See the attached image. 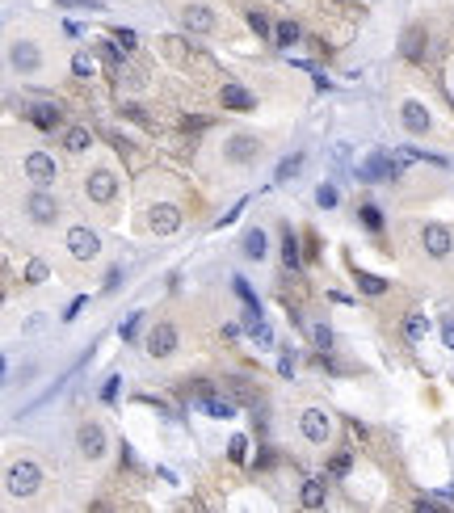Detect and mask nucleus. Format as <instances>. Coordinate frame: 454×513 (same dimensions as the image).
<instances>
[{
    "label": "nucleus",
    "instance_id": "nucleus-1",
    "mask_svg": "<svg viewBox=\"0 0 454 513\" xmlns=\"http://www.w3.org/2000/svg\"><path fill=\"white\" fill-rule=\"evenodd\" d=\"M404 177V165L391 156V151H375L358 165V181H399Z\"/></svg>",
    "mask_w": 454,
    "mask_h": 513
},
{
    "label": "nucleus",
    "instance_id": "nucleus-2",
    "mask_svg": "<svg viewBox=\"0 0 454 513\" xmlns=\"http://www.w3.org/2000/svg\"><path fill=\"white\" fill-rule=\"evenodd\" d=\"M38 484H42V472H38L34 463H26V458L9 467V492H13V496H30Z\"/></svg>",
    "mask_w": 454,
    "mask_h": 513
},
{
    "label": "nucleus",
    "instance_id": "nucleus-3",
    "mask_svg": "<svg viewBox=\"0 0 454 513\" xmlns=\"http://www.w3.org/2000/svg\"><path fill=\"white\" fill-rule=\"evenodd\" d=\"M26 177H30L38 189H46L50 181L59 177V169H55V160H50L46 151H30V156H26Z\"/></svg>",
    "mask_w": 454,
    "mask_h": 513
},
{
    "label": "nucleus",
    "instance_id": "nucleus-4",
    "mask_svg": "<svg viewBox=\"0 0 454 513\" xmlns=\"http://www.w3.org/2000/svg\"><path fill=\"white\" fill-rule=\"evenodd\" d=\"M421 240H425V252L433 256V261L450 256V248H454V232H450V227H442V223H425Z\"/></svg>",
    "mask_w": 454,
    "mask_h": 513
},
{
    "label": "nucleus",
    "instance_id": "nucleus-5",
    "mask_svg": "<svg viewBox=\"0 0 454 513\" xmlns=\"http://www.w3.org/2000/svg\"><path fill=\"white\" fill-rule=\"evenodd\" d=\"M147 223H151V232H156V236H173L181 227V211L173 207V202H156V207L147 211Z\"/></svg>",
    "mask_w": 454,
    "mask_h": 513
},
{
    "label": "nucleus",
    "instance_id": "nucleus-6",
    "mask_svg": "<svg viewBox=\"0 0 454 513\" xmlns=\"http://www.w3.org/2000/svg\"><path fill=\"white\" fill-rule=\"evenodd\" d=\"M68 252L76 256V261H93V256L101 252L97 232H88V227H72V232H68Z\"/></svg>",
    "mask_w": 454,
    "mask_h": 513
},
{
    "label": "nucleus",
    "instance_id": "nucleus-7",
    "mask_svg": "<svg viewBox=\"0 0 454 513\" xmlns=\"http://www.w3.org/2000/svg\"><path fill=\"white\" fill-rule=\"evenodd\" d=\"M173 349H177V328L173 324H156L147 333V353L151 357H169Z\"/></svg>",
    "mask_w": 454,
    "mask_h": 513
},
{
    "label": "nucleus",
    "instance_id": "nucleus-8",
    "mask_svg": "<svg viewBox=\"0 0 454 513\" xmlns=\"http://www.w3.org/2000/svg\"><path fill=\"white\" fill-rule=\"evenodd\" d=\"M299 429H303V438H308V442H324L328 438V417H324V408H308V413H303L299 417Z\"/></svg>",
    "mask_w": 454,
    "mask_h": 513
},
{
    "label": "nucleus",
    "instance_id": "nucleus-9",
    "mask_svg": "<svg viewBox=\"0 0 454 513\" xmlns=\"http://www.w3.org/2000/svg\"><path fill=\"white\" fill-rule=\"evenodd\" d=\"M84 189H88V198H93V202H110V198H114V189H118V181H114V173H110V169H97V173L84 181Z\"/></svg>",
    "mask_w": 454,
    "mask_h": 513
},
{
    "label": "nucleus",
    "instance_id": "nucleus-10",
    "mask_svg": "<svg viewBox=\"0 0 454 513\" xmlns=\"http://www.w3.org/2000/svg\"><path fill=\"white\" fill-rule=\"evenodd\" d=\"M181 26H185L189 34H211V30H215V13H211L207 5H189V9L181 13Z\"/></svg>",
    "mask_w": 454,
    "mask_h": 513
},
{
    "label": "nucleus",
    "instance_id": "nucleus-11",
    "mask_svg": "<svg viewBox=\"0 0 454 513\" xmlns=\"http://www.w3.org/2000/svg\"><path fill=\"white\" fill-rule=\"evenodd\" d=\"M26 211H30V219L34 223H50L59 211H55V198H50L46 189H38V194H30V202H26Z\"/></svg>",
    "mask_w": 454,
    "mask_h": 513
},
{
    "label": "nucleus",
    "instance_id": "nucleus-12",
    "mask_svg": "<svg viewBox=\"0 0 454 513\" xmlns=\"http://www.w3.org/2000/svg\"><path fill=\"white\" fill-rule=\"evenodd\" d=\"M399 122L408 127L413 135H425V131H429V110L421 106V101H408V106L399 110Z\"/></svg>",
    "mask_w": 454,
    "mask_h": 513
},
{
    "label": "nucleus",
    "instance_id": "nucleus-13",
    "mask_svg": "<svg viewBox=\"0 0 454 513\" xmlns=\"http://www.w3.org/2000/svg\"><path fill=\"white\" fill-rule=\"evenodd\" d=\"M223 106H227V110H252V106H257V97H252L244 84H231V80H227V84H223Z\"/></svg>",
    "mask_w": 454,
    "mask_h": 513
},
{
    "label": "nucleus",
    "instance_id": "nucleus-14",
    "mask_svg": "<svg viewBox=\"0 0 454 513\" xmlns=\"http://www.w3.org/2000/svg\"><path fill=\"white\" fill-rule=\"evenodd\" d=\"M30 122H34L38 131H55V127L64 122V114H59V106H50V101H42V106H34V110H30Z\"/></svg>",
    "mask_w": 454,
    "mask_h": 513
},
{
    "label": "nucleus",
    "instance_id": "nucleus-15",
    "mask_svg": "<svg viewBox=\"0 0 454 513\" xmlns=\"http://www.w3.org/2000/svg\"><path fill=\"white\" fill-rule=\"evenodd\" d=\"M80 450L88 454V458H97L101 450H106V433H101V425H80Z\"/></svg>",
    "mask_w": 454,
    "mask_h": 513
},
{
    "label": "nucleus",
    "instance_id": "nucleus-16",
    "mask_svg": "<svg viewBox=\"0 0 454 513\" xmlns=\"http://www.w3.org/2000/svg\"><path fill=\"white\" fill-rule=\"evenodd\" d=\"M198 404L207 408L211 417H219V421H231V417H236V404H231V400H223V395H215V391H207V395H202Z\"/></svg>",
    "mask_w": 454,
    "mask_h": 513
},
{
    "label": "nucleus",
    "instance_id": "nucleus-17",
    "mask_svg": "<svg viewBox=\"0 0 454 513\" xmlns=\"http://www.w3.org/2000/svg\"><path fill=\"white\" fill-rule=\"evenodd\" d=\"M38 64H42V55H38L30 42H13V68H21V72H38Z\"/></svg>",
    "mask_w": 454,
    "mask_h": 513
},
{
    "label": "nucleus",
    "instance_id": "nucleus-18",
    "mask_svg": "<svg viewBox=\"0 0 454 513\" xmlns=\"http://www.w3.org/2000/svg\"><path fill=\"white\" fill-rule=\"evenodd\" d=\"M404 59H425V30L421 26H413L408 34H404Z\"/></svg>",
    "mask_w": 454,
    "mask_h": 513
},
{
    "label": "nucleus",
    "instance_id": "nucleus-19",
    "mask_svg": "<svg viewBox=\"0 0 454 513\" xmlns=\"http://www.w3.org/2000/svg\"><path fill=\"white\" fill-rule=\"evenodd\" d=\"M282 261H286V270H299V265H303V252H299V236H294L290 227H282Z\"/></svg>",
    "mask_w": 454,
    "mask_h": 513
},
{
    "label": "nucleus",
    "instance_id": "nucleus-20",
    "mask_svg": "<svg viewBox=\"0 0 454 513\" xmlns=\"http://www.w3.org/2000/svg\"><path fill=\"white\" fill-rule=\"evenodd\" d=\"M64 147H68V151H84V147H93L88 127H68V131H64Z\"/></svg>",
    "mask_w": 454,
    "mask_h": 513
},
{
    "label": "nucleus",
    "instance_id": "nucleus-21",
    "mask_svg": "<svg viewBox=\"0 0 454 513\" xmlns=\"http://www.w3.org/2000/svg\"><path fill=\"white\" fill-rule=\"evenodd\" d=\"M244 256H252V261H261V256H265V232L261 227H252L244 236Z\"/></svg>",
    "mask_w": 454,
    "mask_h": 513
},
{
    "label": "nucleus",
    "instance_id": "nucleus-22",
    "mask_svg": "<svg viewBox=\"0 0 454 513\" xmlns=\"http://www.w3.org/2000/svg\"><path fill=\"white\" fill-rule=\"evenodd\" d=\"M404 333H408V341H425V337H429V316L413 312L408 320H404Z\"/></svg>",
    "mask_w": 454,
    "mask_h": 513
},
{
    "label": "nucleus",
    "instance_id": "nucleus-23",
    "mask_svg": "<svg viewBox=\"0 0 454 513\" xmlns=\"http://www.w3.org/2000/svg\"><path fill=\"white\" fill-rule=\"evenodd\" d=\"M303 505H308V509L324 505V480H303Z\"/></svg>",
    "mask_w": 454,
    "mask_h": 513
},
{
    "label": "nucleus",
    "instance_id": "nucleus-24",
    "mask_svg": "<svg viewBox=\"0 0 454 513\" xmlns=\"http://www.w3.org/2000/svg\"><path fill=\"white\" fill-rule=\"evenodd\" d=\"M252 151H257V139H248V135H236V139H231V151H227V156H231V160H252Z\"/></svg>",
    "mask_w": 454,
    "mask_h": 513
},
{
    "label": "nucleus",
    "instance_id": "nucleus-25",
    "mask_svg": "<svg viewBox=\"0 0 454 513\" xmlns=\"http://www.w3.org/2000/svg\"><path fill=\"white\" fill-rule=\"evenodd\" d=\"M93 72H97V59H93V55H84V50H76V55H72V76L93 80Z\"/></svg>",
    "mask_w": 454,
    "mask_h": 513
},
{
    "label": "nucleus",
    "instance_id": "nucleus-26",
    "mask_svg": "<svg viewBox=\"0 0 454 513\" xmlns=\"http://www.w3.org/2000/svg\"><path fill=\"white\" fill-rule=\"evenodd\" d=\"M353 278H358V290H366V295H383V290H387V282H383L379 274H366V270H353Z\"/></svg>",
    "mask_w": 454,
    "mask_h": 513
},
{
    "label": "nucleus",
    "instance_id": "nucleus-27",
    "mask_svg": "<svg viewBox=\"0 0 454 513\" xmlns=\"http://www.w3.org/2000/svg\"><path fill=\"white\" fill-rule=\"evenodd\" d=\"M274 38H278V46H294L299 42V26L294 21H278L274 26Z\"/></svg>",
    "mask_w": 454,
    "mask_h": 513
},
{
    "label": "nucleus",
    "instance_id": "nucleus-28",
    "mask_svg": "<svg viewBox=\"0 0 454 513\" xmlns=\"http://www.w3.org/2000/svg\"><path fill=\"white\" fill-rule=\"evenodd\" d=\"M349 467H353V454L349 450H341V454H332V463H328V476H349Z\"/></svg>",
    "mask_w": 454,
    "mask_h": 513
},
{
    "label": "nucleus",
    "instance_id": "nucleus-29",
    "mask_svg": "<svg viewBox=\"0 0 454 513\" xmlns=\"http://www.w3.org/2000/svg\"><path fill=\"white\" fill-rule=\"evenodd\" d=\"M299 169H303V156H286V160L278 165V173H274V181H290V177H294Z\"/></svg>",
    "mask_w": 454,
    "mask_h": 513
},
{
    "label": "nucleus",
    "instance_id": "nucleus-30",
    "mask_svg": "<svg viewBox=\"0 0 454 513\" xmlns=\"http://www.w3.org/2000/svg\"><path fill=\"white\" fill-rule=\"evenodd\" d=\"M358 215H362V223H366L370 232H379V227H383V211H379V207H370V202H366V207H362Z\"/></svg>",
    "mask_w": 454,
    "mask_h": 513
},
{
    "label": "nucleus",
    "instance_id": "nucleus-31",
    "mask_svg": "<svg viewBox=\"0 0 454 513\" xmlns=\"http://www.w3.org/2000/svg\"><path fill=\"white\" fill-rule=\"evenodd\" d=\"M316 202H320L324 211H332V207H337V185H328V181H324V185L316 189Z\"/></svg>",
    "mask_w": 454,
    "mask_h": 513
},
{
    "label": "nucleus",
    "instance_id": "nucleus-32",
    "mask_svg": "<svg viewBox=\"0 0 454 513\" xmlns=\"http://www.w3.org/2000/svg\"><path fill=\"white\" fill-rule=\"evenodd\" d=\"M248 26L257 30L261 38H265V34H274V26H269V17H265V13H248Z\"/></svg>",
    "mask_w": 454,
    "mask_h": 513
},
{
    "label": "nucleus",
    "instance_id": "nucleus-33",
    "mask_svg": "<svg viewBox=\"0 0 454 513\" xmlns=\"http://www.w3.org/2000/svg\"><path fill=\"white\" fill-rule=\"evenodd\" d=\"M231 282H236V295H240V299H244L248 307H261V303H257V295H252V286H248L244 278H231Z\"/></svg>",
    "mask_w": 454,
    "mask_h": 513
},
{
    "label": "nucleus",
    "instance_id": "nucleus-34",
    "mask_svg": "<svg viewBox=\"0 0 454 513\" xmlns=\"http://www.w3.org/2000/svg\"><path fill=\"white\" fill-rule=\"evenodd\" d=\"M244 454H248V442H244V438H231V446H227V458H231V463H244Z\"/></svg>",
    "mask_w": 454,
    "mask_h": 513
},
{
    "label": "nucleus",
    "instance_id": "nucleus-35",
    "mask_svg": "<svg viewBox=\"0 0 454 513\" xmlns=\"http://www.w3.org/2000/svg\"><path fill=\"white\" fill-rule=\"evenodd\" d=\"M26 282H46V261H30L26 265Z\"/></svg>",
    "mask_w": 454,
    "mask_h": 513
},
{
    "label": "nucleus",
    "instance_id": "nucleus-36",
    "mask_svg": "<svg viewBox=\"0 0 454 513\" xmlns=\"http://www.w3.org/2000/svg\"><path fill=\"white\" fill-rule=\"evenodd\" d=\"M139 324H143V316H139V312H135V316H126V324L118 328V337H122V341H131V337L139 333Z\"/></svg>",
    "mask_w": 454,
    "mask_h": 513
},
{
    "label": "nucleus",
    "instance_id": "nucleus-37",
    "mask_svg": "<svg viewBox=\"0 0 454 513\" xmlns=\"http://www.w3.org/2000/svg\"><path fill=\"white\" fill-rule=\"evenodd\" d=\"M312 337H316V349H324V353L332 349V333H328L324 324H316V328H312Z\"/></svg>",
    "mask_w": 454,
    "mask_h": 513
},
{
    "label": "nucleus",
    "instance_id": "nucleus-38",
    "mask_svg": "<svg viewBox=\"0 0 454 513\" xmlns=\"http://www.w3.org/2000/svg\"><path fill=\"white\" fill-rule=\"evenodd\" d=\"M118 383H122L118 375H110V379H106V387H101V400H106V404H114V400H118Z\"/></svg>",
    "mask_w": 454,
    "mask_h": 513
},
{
    "label": "nucleus",
    "instance_id": "nucleus-39",
    "mask_svg": "<svg viewBox=\"0 0 454 513\" xmlns=\"http://www.w3.org/2000/svg\"><path fill=\"white\" fill-rule=\"evenodd\" d=\"M244 207H248V202H236V207H231V211H227V215H223V219H219L215 227H227V223H236V219L244 215Z\"/></svg>",
    "mask_w": 454,
    "mask_h": 513
},
{
    "label": "nucleus",
    "instance_id": "nucleus-40",
    "mask_svg": "<svg viewBox=\"0 0 454 513\" xmlns=\"http://www.w3.org/2000/svg\"><path fill=\"white\" fill-rule=\"evenodd\" d=\"M114 42H118L122 50H135V34H131V30H118V34H114Z\"/></svg>",
    "mask_w": 454,
    "mask_h": 513
},
{
    "label": "nucleus",
    "instance_id": "nucleus-41",
    "mask_svg": "<svg viewBox=\"0 0 454 513\" xmlns=\"http://www.w3.org/2000/svg\"><path fill=\"white\" fill-rule=\"evenodd\" d=\"M84 303H88L84 295H80V299H72V307H68V312H64V320H76V316L84 312Z\"/></svg>",
    "mask_w": 454,
    "mask_h": 513
},
{
    "label": "nucleus",
    "instance_id": "nucleus-42",
    "mask_svg": "<svg viewBox=\"0 0 454 513\" xmlns=\"http://www.w3.org/2000/svg\"><path fill=\"white\" fill-rule=\"evenodd\" d=\"M248 333H252V337H257V341H261V345H269V341H274V333H269V328H265V320H261V324H257V328H248Z\"/></svg>",
    "mask_w": 454,
    "mask_h": 513
},
{
    "label": "nucleus",
    "instance_id": "nucleus-43",
    "mask_svg": "<svg viewBox=\"0 0 454 513\" xmlns=\"http://www.w3.org/2000/svg\"><path fill=\"white\" fill-rule=\"evenodd\" d=\"M55 5H64V9H97L93 0H55Z\"/></svg>",
    "mask_w": 454,
    "mask_h": 513
},
{
    "label": "nucleus",
    "instance_id": "nucleus-44",
    "mask_svg": "<svg viewBox=\"0 0 454 513\" xmlns=\"http://www.w3.org/2000/svg\"><path fill=\"white\" fill-rule=\"evenodd\" d=\"M122 114H126V118H131V122H147V114H143V110H139V106H122Z\"/></svg>",
    "mask_w": 454,
    "mask_h": 513
},
{
    "label": "nucleus",
    "instance_id": "nucleus-45",
    "mask_svg": "<svg viewBox=\"0 0 454 513\" xmlns=\"http://www.w3.org/2000/svg\"><path fill=\"white\" fill-rule=\"evenodd\" d=\"M118 282H122V270H110V278H106V290H114Z\"/></svg>",
    "mask_w": 454,
    "mask_h": 513
},
{
    "label": "nucleus",
    "instance_id": "nucleus-46",
    "mask_svg": "<svg viewBox=\"0 0 454 513\" xmlns=\"http://www.w3.org/2000/svg\"><path fill=\"white\" fill-rule=\"evenodd\" d=\"M446 349H454V320L446 324Z\"/></svg>",
    "mask_w": 454,
    "mask_h": 513
}]
</instances>
